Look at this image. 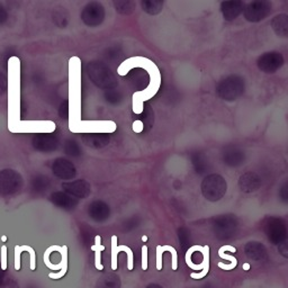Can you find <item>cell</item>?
<instances>
[{"instance_id": "obj_6", "label": "cell", "mask_w": 288, "mask_h": 288, "mask_svg": "<svg viewBox=\"0 0 288 288\" xmlns=\"http://www.w3.org/2000/svg\"><path fill=\"white\" fill-rule=\"evenodd\" d=\"M237 228L235 218L231 215H223L215 221L214 230L220 239H229L233 236Z\"/></svg>"}, {"instance_id": "obj_10", "label": "cell", "mask_w": 288, "mask_h": 288, "mask_svg": "<svg viewBox=\"0 0 288 288\" xmlns=\"http://www.w3.org/2000/svg\"><path fill=\"white\" fill-rule=\"evenodd\" d=\"M243 7H245V4L242 2H224L221 4V10L226 20L235 19L241 14Z\"/></svg>"}, {"instance_id": "obj_1", "label": "cell", "mask_w": 288, "mask_h": 288, "mask_svg": "<svg viewBox=\"0 0 288 288\" xmlns=\"http://www.w3.org/2000/svg\"><path fill=\"white\" fill-rule=\"evenodd\" d=\"M55 129L52 122L20 119V60H8V130L12 133H49Z\"/></svg>"}, {"instance_id": "obj_18", "label": "cell", "mask_w": 288, "mask_h": 288, "mask_svg": "<svg viewBox=\"0 0 288 288\" xmlns=\"http://www.w3.org/2000/svg\"><path fill=\"white\" fill-rule=\"evenodd\" d=\"M23 252L20 249V246H16L15 247V260H14V266L16 270L20 269V253Z\"/></svg>"}, {"instance_id": "obj_20", "label": "cell", "mask_w": 288, "mask_h": 288, "mask_svg": "<svg viewBox=\"0 0 288 288\" xmlns=\"http://www.w3.org/2000/svg\"><path fill=\"white\" fill-rule=\"evenodd\" d=\"M144 125H143V123L141 121H136V122H134V124H133V130H134L135 132H137V133H140V132H142L143 131V127Z\"/></svg>"}, {"instance_id": "obj_23", "label": "cell", "mask_w": 288, "mask_h": 288, "mask_svg": "<svg viewBox=\"0 0 288 288\" xmlns=\"http://www.w3.org/2000/svg\"><path fill=\"white\" fill-rule=\"evenodd\" d=\"M2 240H3L4 242H5V241H6V240H7V237H6V236H5V235H4V236H2Z\"/></svg>"}, {"instance_id": "obj_24", "label": "cell", "mask_w": 288, "mask_h": 288, "mask_svg": "<svg viewBox=\"0 0 288 288\" xmlns=\"http://www.w3.org/2000/svg\"><path fill=\"white\" fill-rule=\"evenodd\" d=\"M203 288H213L212 286H209V285H206V286H204Z\"/></svg>"}, {"instance_id": "obj_11", "label": "cell", "mask_w": 288, "mask_h": 288, "mask_svg": "<svg viewBox=\"0 0 288 288\" xmlns=\"http://www.w3.org/2000/svg\"><path fill=\"white\" fill-rule=\"evenodd\" d=\"M245 251L248 258L252 260H262L266 254H267V250L263 245L260 242H249L245 248Z\"/></svg>"}, {"instance_id": "obj_2", "label": "cell", "mask_w": 288, "mask_h": 288, "mask_svg": "<svg viewBox=\"0 0 288 288\" xmlns=\"http://www.w3.org/2000/svg\"><path fill=\"white\" fill-rule=\"evenodd\" d=\"M245 79L239 76H230L220 82L218 86L219 96L224 101H235L245 92Z\"/></svg>"}, {"instance_id": "obj_9", "label": "cell", "mask_w": 288, "mask_h": 288, "mask_svg": "<svg viewBox=\"0 0 288 288\" xmlns=\"http://www.w3.org/2000/svg\"><path fill=\"white\" fill-rule=\"evenodd\" d=\"M88 213H89V216L93 221L103 222V221L109 218L110 209L108 205L105 204L104 202H93L89 205Z\"/></svg>"}, {"instance_id": "obj_19", "label": "cell", "mask_w": 288, "mask_h": 288, "mask_svg": "<svg viewBox=\"0 0 288 288\" xmlns=\"http://www.w3.org/2000/svg\"><path fill=\"white\" fill-rule=\"evenodd\" d=\"M2 270H7V247H2Z\"/></svg>"}, {"instance_id": "obj_15", "label": "cell", "mask_w": 288, "mask_h": 288, "mask_svg": "<svg viewBox=\"0 0 288 288\" xmlns=\"http://www.w3.org/2000/svg\"><path fill=\"white\" fill-rule=\"evenodd\" d=\"M141 6L143 8L144 12H147L148 14H151V15H157L162 10L163 7V3L162 2H156V0H151V2H149V0H144V2L141 3Z\"/></svg>"}, {"instance_id": "obj_5", "label": "cell", "mask_w": 288, "mask_h": 288, "mask_svg": "<svg viewBox=\"0 0 288 288\" xmlns=\"http://www.w3.org/2000/svg\"><path fill=\"white\" fill-rule=\"evenodd\" d=\"M271 12V4L268 2H253L247 6L245 10V17L248 21L263 20Z\"/></svg>"}, {"instance_id": "obj_7", "label": "cell", "mask_w": 288, "mask_h": 288, "mask_svg": "<svg viewBox=\"0 0 288 288\" xmlns=\"http://www.w3.org/2000/svg\"><path fill=\"white\" fill-rule=\"evenodd\" d=\"M266 233L274 245H281L287 236L286 225L279 219H270L266 225Z\"/></svg>"}, {"instance_id": "obj_21", "label": "cell", "mask_w": 288, "mask_h": 288, "mask_svg": "<svg viewBox=\"0 0 288 288\" xmlns=\"http://www.w3.org/2000/svg\"><path fill=\"white\" fill-rule=\"evenodd\" d=\"M279 250L281 251V254H282V256H284V257H287V256H288V253H287V252H288V250H287V245H286L285 242L281 243V246L279 247Z\"/></svg>"}, {"instance_id": "obj_17", "label": "cell", "mask_w": 288, "mask_h": 288, "mask_svg": "<svg viewBox=\"0 0 288 288\" xmlns=\"http://www.w3.org/2000/svg\"><path fill=\"white\" fill-rule=\"evenodd\" d=\"M21 251H29L30 252V256H31V269L34 270L35 269V252L33 249L29 246H21L20 247Z\"/></svg>"}, {"instance_id": "obj_14", "label": "cell", "mask_w": 288, "mask_h": 288, "mask_svg": "<svg viewBox=\"0 0 288 288\" xmlns=\"http://www.w3.org/2000/svg\"><path fill=\"white\" fill-rule=\"evenodd\" d=\"M72 187H76V189L71 190L70 193L74 194L79 198H86L90 194V186L87 184L85 180H77L76 182L70 184Z\"/></svg>"}, {"instance_id": "obj_13", "label": "cell", "mask_w": 288, "mask_h": 288, "mask_svg": "<svg viewBox=\"0 0 288 288\" xmlns=\"http://www.w3.org/2000/svg\"><path fill=\"white\" fill-rule=\"evenodd\" d=\"M273 27H274V30H275L277 34L280 35L281 37H286L287 32H288V17H287V15H285V14L277 15L273 20Z\"/></svg>"}, {"instance_id": "obj_3", "label": "cell", "mask_w": 288, "mask_h": 288, "mask_svg": "<svg viewBox=\"0 0 288 288\" xmlns=\"http://www.w3.org/2000/svg\"><path fill=\"white\" fill-rule=\"evenodd\" d=\"M203 195L210 202H218L226 193V182L219 175L208 176L202 185Z\"/></svg>"}, {"instance_id": "obj_4", "label": "cell", "mask_w": 288, "mask_h": 288, "mask_svg": "<svg viewBox=\"0 0 288 288\" xmlns=\"http://www.w3.org/2000/svg\"><path fill=\"white\" fill-rule=\"evenodd\" d=\"M81 18L84 23L90 27L101 25L105 18V10L99 3H90L82 10Z\"/></svg>"}, {"instance_id": "obj_16", "label": "cell", "mask_w": 288, "mask_h": 288, "mask_svg": "<svg viewBox=\"0 0 288 288\" xmlns=\"http://www.w3.org/2000/svg\"><path fill=\"white\" fill-rule=\"evenodd\" d=\"M179 240L182 248L186 249L188 247V243H189V233H188V231L186 229L179 230Z\"/></svg>"}, {"instance_id": "obj_8", "label": "cell", "mask_w": 288, "mask_h": 288, "mask_svg": "<svg viewBox=\"0 0 288 288\" xmlns=\"http://www.w3.org/2000/svg\"><path fill=\"white\" fill-rule=\"evenodd\" d=\"M284 64V58L279 52H267L258 59V66L266 74H274Z\"/></svg>"}, {"instance_id": "obj_12", "label": "cell", "mask_w": 288, "mask_h": 288, "mask_svg": "<svg viewBox=\"0 0 288 288\" xmlns=\"http://www.w3.org/2000/svg\"><path fill=\"white\" fill-rule=\"evenodd\" d=\"M96 288H121V279L115 274L102 276L96 282Z\"/></svg>"}, {"instance_id": "obj_22", "label": "cell", "mask_w": 288, "mask_h": 288, "mask_svg": "<svg viewBox=\"0 0 288 288\" xmlns=\"http://www.w3.org/2000/svg\"><path fill=\"white\" fill-rule=\"evenodd\" d=\"M147 288H163V287L158 285V284H151V285H149Z\"/></svg>"}]
</instances>
